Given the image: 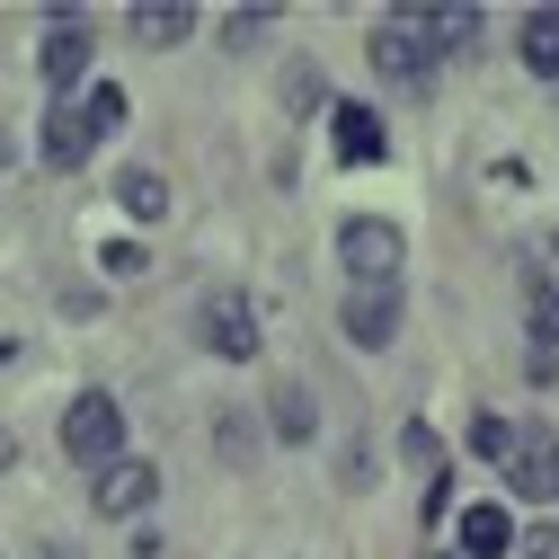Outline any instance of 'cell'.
<instances>
[{
	"label": "cell",
	"mask_w": 559,
	"mask_h": 559,
	"mask_svg": "<svg viewBox=\"0 0 559 559\" xmlns=\"http://www.w3.org/2000/svg\"><path fill=\"white\" fill-rule=\"evenodd\" d=\"M400 453H408L417 471H436V436H427V427H408V436H400Z\"/></svg>",
	"instance_id": "21"
},
{
	"label": "cell",
	"mask_w": 559,
	"mask_h": 559,
	"mask_svg": "<svg viewBox=\"0 0 559 559\" xmlns=\"http://www.w3.org/2000/svg\"><path fill=\"white\" fill-rule=\"evenodd\" d=\"M436 559H444V550H436Z\"/></svg>",
	"instance_id": "24"
},
{
	"label": "cell",
	"mask_w": 559,
	"mask_h": 559,
	"mask_svg": "<svg viewBox=\"0 0 559 559\" xmlns=\"http://www.w3.org/2000/svg\"><path fill=\"white\" fill-rule=\"evenodd\" d=\"M550 346H559V285L533 294V356H542V365H550Z\"/></svg>",
	"instance_id": "16"
},
{
	"label": "cell",
	"mask_w": 559,
	"mask_h": 559,
	"mask_svg": "<svg viewBox=\"0 0 559 559\" xmlns=\"http://www.w3.org/2000/svg\"><path fill=\"white\" fill-rule=\"evenodd\" d=\"M98 133H90V107L81 98H53L45 107V169H90Z\"/></svg>",
	"instance_id": "5"
},
{
	"label": "cell",
	"mask_w": 559,
	"mask_h": 559,
	"mask_svg": "<svg viewBox=\"0 0 559 559\" xmlns=\"http://www.w3.org/2000/svg\"><path fill=\"white\" fill-rule=\"evenodd\" d=\"M365 53H373L382 81H427V62H436V27H427V10H382Z\"/></svg>",
	"instance_id": "1"
},
{
	"label": "cell",
	"mask_w": 559,
	"mask_h": 559,
	"mask_svg": "<svg viewBox=\"0 0 559 559\" xmlns=\"http://www.w3.org/2000/svg\"><path fill=\"white\" fill-rule=\"evenodd\" d=\"M507 488L515 498H559V436L550 427H515V444H507Z\"/></svg>",
	"instance_id": "3"
},
{
	"label": "cell",
	"mask_w": 559,
	"mask_h": 559,
	"mask_svg": "<svg viewBox=\"0 0 559 559\" xmlns=\"http://www.w3.org/2000/svg\"><path fill=\"white\" fill-rule=\"evenodd\" d=\"M346 337H356V346H391L400 337V294L391 285H365L356 302H346Z\"/></svg>",
	"instance_id": "10"
},
{
	"label": "cell",
	"mask_w": 559,
	"mask_h": 559,
	"mask_svg": "<svg viewBox=\"0 0 559 559\" xmlns=\"http://www.w3.org/2000/svg\"><path fill=\"white\" fill-rule=\"evenodd\" d=\"M204 346L231 356V365H249V356H258V311H249L240 294H214V302H204Z\"/></svg>",
	"instance_id": "7"
},
{
	"label": "cell",
	"mask_w": 559,
	"mask_h": 559,
	"mask_svg": "<svg viewBox=\"0 0 559 559\" xmlns=\"http://www.w3.org/2000/svg\"><path fill=\"white\" fill-rule=\"evenodd\" d=\"M337 258L356 266L365 285H391V275H400V231H391V223H373V214H356V223L337 231Z\"/></svg>",
	"instance_id": "4"
},
{
	"label": "cell",
	"mask_w": 559,
	"mask_h": 559,
	"mask_svg": "<svg viewBox=\"0 0 559 559\" xmlns=\"http://www.w3.org/2000/svg\"><path fill=\"white\" fill-rule=\"evenodd\" d=\"M329 143H337V160H346V169H365V160H382V152H391V133H382V116H373V107L346 98V107H329Z\"/></svg>",
	"instance_id": "8"
},
{
	"label": "cell",
	"mask_w": 559,
	"mask_h": 559,
	"mask_svg": "<svg viewBox=\"0 0 559 559\" xmlns=\"http://www.w3.org/2000/svg\"><path fill=\"white\" fill-rule=\"evenodd\" d=\"M320 417H311V400L302 391H275V436H311Z\"/></svg>",
	"instance_id": "18"
},
{
	"label": "cell",
	"mask_w": 559,
	"mask_h": 559,
	"mask_svg": "<svg viewBox=\"0 0 559 559\" xmlns=\"http://www.w3.org/2000/svg\"><path fill=\"white\" fill-rule=\"evenodd\" d=\"M550 542L559 533H515V559H550Z\"/></svg>",
	"instance_id": "23"
},
{
	"label": "cell",
	"mask_w": 559,
	"mask_h": 559,
	"mask_svg": "<svg viewBox=\"0 0 559 559\" xmlns=\"http://www.w3.org/2000/svg\"><path fill=\"white\" fill-rule=\"evenodd\" d=\"M515 53H524V72H533V81H559V10H524Z\"/></svg>",
	"instance_id": "12"
},
{
	"label": "cell",
	"mask_w": 559,
	"mask_h": 559,
	"mask_svg": "<svg viewBox=\"0 0 559 559\" xmlns=\"http://www.w3.org/2000/svg\"><path fill=\"white\" fill-rule=\"evenodd\" d=\"M81 107H90V133H98V143H107V133L124 124V90H116V81H98V90H90Z\"/></svg>",
	"instance_id": "17"
},
{
	"label": "cell",
	"mask_w": 559,
	"mask_h": 559,
	"mask_svg": "<svg viewBox=\"0 0 559 559\" xmlns=\"http://www.w3.org/2000/svg\"><path fill=\"white\" fill-rule=\"evenodd\" d=\"M36 72H45V90H81V72H90V27H81V19H53Z\"/></svg>",
	"instance_id": "9"
},
{
	"label": "cell",
	"mask_w": 559,
	"mask_h": 559,
	"mask_svg": "<svg viewBox=\"0 0 559 559\" xmlns=\"http://www.w3.org/2000/svg\"><path fill=\"white\" fill-rule=\"evenodd\" d=\"M98 258H107V275H133V266H143V249H133V240H107Z\"/></svg>",
	"instance_id": "22"
},
{
	"label": "cell",
	"mask_w": 559,
	"mask_h": 559,
	"mask_svg": "<svg viewBox=\"0 0 559 559\" xmlns=\"http://www.w3.org/2000/svg\"><path fill=\"white\" fill-rule=\"evenodd\" d=\"M266 27H275V10H240V19H223V36H240V45L266 36Z\"/></svg>",
	"instance_id": "20"
},
{
	"label": "cell",
	"mask_w": 559,
	"mask_h": 559,
	"mask_svg": "<svg viewBox=\"0 0 559 559\" xmlns=\"http://www.w3.org/2000/svg\"><path fill=\"white\" fill-rule=\"evenodd\" d=\"M427 27H436V53H462V45L479 36V10H471V0H453V10H427Z\"/></svg>",
	"instance_id": "15"
},
{
	"label": "cell",
	"mask_w": 559,
	"mask_h": 559,
	"mask_svg": "<svg viewBox=\"0 0 559 559\" xmlns=\"http://www.w3.org/2000/svg\"><path fill=\"white\" fill-rule=\"evenodd\" d=\"M160 498V471L152 462H133V453H116L107 471H98V488H90V507L98 515H133V507H152Z\"/></svg>",
	"instance_id": "6"
},
{
	"label": "cell",
	"mask_w": 559,
	"mask_h": 559,
	"mask_svg": "<svg viewBox=\"0 0 559 559\" xmlns=\"http://www.w3.org/2000/svg\"><path fill=\"white\" fill-rule=\"evenodd\" d=\"M187 27H195L187 0H133V36H143V45H178Z\"/></svg>",
	"instance_id": "13"
},
{
	"label": "cell",
	"mask_w": 559,
	"mask_h": 559,
	"mask_svg": "<svg viewBox=\"0 0 559 559\" xmlns=\"http://www.w3.org/2000/svg\"><path fill=\"white\" fill-rule=\"evenodd\" d=\"M116 204H124L133 223H160V214H169V187H160L152 169H124V178H116Z\"/></svg>",
	"instance_id": "14"
},
{
	"label": "cell",
	"mask_w": 559,
	"mask_h": 559,
	"mask_svg": "<svg viewBox=\"0 0 559 559\" xmlns=\"http://www.w3.org/2000/svg\"><path fill=\"white\" fill-rule=\"evenodd\" d=\"M462 550L471 559H515V515L507 507H462Z\"/></svg>",
	"instance_id": "11"
},
{
	"label": "cell",
	"mask_w": 559,
	"mask_h": 559,
	"mask_svg": "<svg viewBox=\"0 0 559 559\" xmlns=\"http://www.w3.org/2000/svg\"><path fill=\"white\" fill-rule=\"evenodd\" d=\"M62 453L90 462V471H107V462L124 453V408H116L107 391H81L72 408H62Z\"/></svg>",
	"instance_id": "2"
},
{
	"label": "cell",
	"mask_w": 559,
	"mask_h": 559,
	"mask_svg": "<svg viewBox=\"0 0 559 559\" xmlns=\"http://www.w3.org/2000/svg\"><path fill=\"white\" fill-rule=\"evenodd\" d=\"M507 444H515L507 417H479V427H471V453H479V462H507Z\"/></svg>",
	"instance_id": "19"
}]
</instances>
